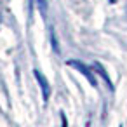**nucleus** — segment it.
<instances>
[{
    "instance_id": "obj_5",
    "label": "nucleus",
    "mask_w": 127,
    "mask_h": 127,
    "mask_svg": "<svg viewBox=\"0 0 127 127\" xmlns=\"http://www.w3.org/2000/svg\"><path fill=\"white\" fill-rule=\"evenodd\" d=\"M51 40H52V49L58 52V51H59V47H58V42H56V37H54V33H52V32H51Z\"/></svg>"
},
{
    "instance_id": "obj_3",
    "label": "nucleus",
    "mask_w": 127,
    "mask_h": 127,
    "mask_svg": "<svg viewBox=\"0 0 127 127\" xmlns=\"http://www.w3.org/2000/svg\"><path fill=\"white\" fill-rule=\"evenodd\" d=\"M92 70H94L96 73H99V75H101V78H103V80L106 82V85H108V89H110V91H113V84H111V78H110V75H108V71H106V70L103 68V64L96 61V63H92Z\"/></svg>"
},
{
    "instance_id": "obj_1",
    "label": "nucleus",
    "mask_w": 127,
    "mask_h": 127,
    "mask_svg": "<svg viewBox=\"0 0 127 127\" xmlns=\"http://www.w3.org/2000/svg\"><path fill=\"white\" fill-rule=\"evenodd\" d=\"M66 64L71 66V68H75L78 73H82V75L89 80V84H91L92 87H97V82H96V78H94V75H92V71H91V68H89L87 64H84L82 61H77V59H70V61H66Z\"/></svg>"
},
{
    "instance_id": "obj_2",
    "label": "nucleus",
    "mask_w": 127,
    "mask_h": 127,
    "mask_svg": "<svg viewBox=\"0 0 127 127\" xmlns=\"http://www.w3.org/2000/svg\"><path fill=\"white\" fill-rule=\"evenodd\" d=\"M33 75H35V78H37V82H38V85H40V89H42L44 103H47V101H49V97H51V85H49V82H47L45 75H44L40 70H33Z\"/></svg>"
},
{
    "instance_id": "obj_6",
    "label": "nucleus",
    "mask_w": 127,
    "mask_h": 127,
    "mask_svg": "<svg viewBox=\"0 0 127 127\" xmlns=\"http://www.w3.org/2000/svg\"><path fill=\"white\" fill-rule=\"evenodd\" d=\"M108 2H110V4H115V0H108Z\"/></svg>"
},
{
    "instance_id": "obj_4",
    "label": "nucleus",
    "mask_w": 127,
    "mask_h": 127,
    "mask_svg": "<svg viewBox=\"0 0 127 127\" xmlns=\"http://www.w3.org/2000/svg\"><path fill=\"white\" fill-rule=\"evenodd\" d=\"M37 5H38L42 16H45L47 14V2H45V0H37Z\"/></svg>"
}]
</instances>
